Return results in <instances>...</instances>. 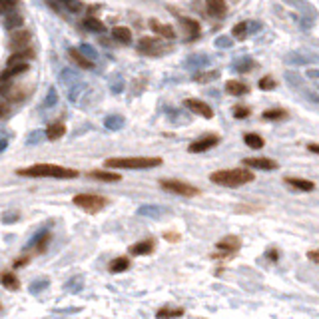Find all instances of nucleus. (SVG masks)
<instances>
[{"instance_id":"obj_1","label":"nucleus","mask_w":319,"mask_h":319,"mask_svg":"<svg viewBox=\"0 0 319 319\" xmlns=\"http://www.w3.org/2000/svg\"><path fill=\"white\" fill-rule=\"evenodd\" d=\"M16 174L26 178H54V180H74L80 176V172L74 170V167H64L56 164H36L30 167H20V170H16Z\"/></svg>"},{"instance_id":"obj_2","label":"nucleus","mask_w":319,"mask_h":319,"mask_svg":"<svg viewBox=\"0 0 319 319\" xmlns=\"http://www.w3.org/2000/svg\"><path fill=\"white\" fill-rule=\"evenodd\" d=\"M210 180L224 188H240L254 182L256 174L247 166H242V167H229V170H215L210 174Z\"/></svg>"},{"instance_id":"obj_3","label":"nucleus","mask_w":319,"mask_h":319,"mask_svg":"<svg viewBox=\"0 0 319 319\" xmlns=\"http://www.w3.org/2000/svg\"><path fill=\"white\" fill-rule=\"evenodd\" d=\"M162 158L158 156H132V158H108L104 166L108 170H148V167L162 166Z\"/></svg>"},{"instance_id":"obj_4","label":"nucleus","mask_w":319,"mask_h":319,"mask_svg":"<svg viewBox=\"0 0 319 319\" xmlns=\"http://www.w3.org/2000/svg\"><path fill=\"white\" fill-rule=\"evenodd\" d=\"M72 201H74V206H78L80 210L88 212V213H98L110 204L108 197L98 196V194H76L72 197Z\"/></svg>"},{"instance_id":"obj_5","label":"nucleus","mask_w":319,"mask_h":319,"mask_svg":"<svg viewBox=\"0 0 319 319\" xmlns=\"http://www.w3.org/2000/svg\"><path fill=\"white\" fill-rule=\"evenodd\" d=\"M160 188L176 194V196H183V197H194L199 194V188L192 186L188 182H180V180H160Z\"/></svg>"},{"instance_id":"obj_6","label":"nucleus","mask_w":319,"mask_h":319,"mask_svg":"<svg viewBox=\"0 0 319 319\" xmlns=\"http://www.w3.org/2000/svg\"><path fill=\"white\" fill-rule=\"evenodd\" d=\"M166 44L162 42V38L158 36H144V38H140V42H138V52L140 54H146V56H160V54H164L166 52Z\"/></svg>"},{"instance_id":"obj_7","label":"nucleus","mask_w":319,"mask_h":319,"mask_svg":"<svg viewBox=\"0 0 319 319\" xmlns=\"http://www.w3.org/2000/svg\"><path fill=\"white\" fill-rule=\"evenodd\" d=\"M220 136L217 134H204L201 138L194 140L190 146H188V152L190 154H201V152H208V150H212L213 146L220 144Z\"/></svg>"},{"instance_id":"obj_8","label":"nucleus","mask_w":319,"mask_h":319,"mask_svg":"<svg viewBox=\"0 0 319 319\" xmlns=\"http://www.w3.org/2000/svg\"><path fill=\"white\" fill-rule=\"evenodd\" d=\"M183 106H186L190 112L201 116V118H206V120H212V118H213V110H212V106L206 104V102H201V100L186 98V100H183Z\"/></svg>"},{"instance_id":"obj_9","label":"nucleus","mask_w":319,"mask_h":319,"mask_svg":"<svg viewBox=\"0 0 319 319\" xmlns=\"http://www.w3.org/2000/svg\"><path fill=\"white\" fill-rule=\"evenodd\" d=\"M30 42H32V34L28 30H12L10 40H8V48L12 50V52H16V50L28 48Z\"/></svg>"},{"instance_id":"obj_10","label":"nucleus","mask_w":319,"mask_h":319,"mask_svg":"<svg viewBox=\"0 0 319 319\" xmlns=\"http://www.w3.org/2000/svg\"><path fill=\"white\" fill-rule=\"evenodd\" d=\"M242 164L247 167H254V170H263V172H272L279 167V164L272 158H243Z\"/></svg>"},{"instance_id":"obj_11","label":"nucleus","mask_w":319,"mask_h":319,"mask_svg":"<svg viewBox=\"0 0 319 319\" xmlns=\"http://www.w3.org/2000/svg\"><path fill=\"white\" fill-rule=\"evenodd\" d=\"M178 24L182 26V34H186L188 40L197 38L199 34V22H196L194 18H188V16H178Z\"/></svg>"},{"instance_id":"obj_12","label":"nucleus","mask_w":319,"mask_h":319,"mask_svg":"<svg viewBox=\"0 0 319 319\" xmlns=\"http://www.w3.org/2000/svg\"><path fill=\"white\" fill-rule=\"evenodd\" d=\"M150 28H152L154 34H158V36L164 38V40H174V38H176V30H174V26H170V24H162V22L156 20V18L150 20Z\"/></svg>"},{"instance_id":"obj_13","label":"nucleus","mask_w":319,"mask_h":319,"mask_svg":"<svg viewBox=\"0 0 319 319\" xmlns=\"http://www.w3.org/2000/svg\"><path fill=\"white\" fill-rule=\"evenodd\" d=\"M240 247H242V242H240L238 236H226V238H222L220 242H217V249H220L222 254H226V256L236 254Z\"/></svg>"},{"instance_id":"obj_14","label":"nucleus","mask_w":319,"mask_h":319,"mask_svg":"<svg viewBox=\"0 0 319 319\" xmlns=\"http://www.w3.org/2000/svg\"><path fill=\"white\" fill-rule=\"evenodd\" d=\"M283 182L288 183V186H291L293 190L297 192H313L315 190V183L311 180H305V178H293V176H285Z\"/></svg>"},{"instance_id":"obj_15","label":"nucleus","mask_w":319,"mask_h":319,"mask_svg":"<svg viewBox=\"0 0 319 319\" xmlns=\"http://www.w3.org/2000/svg\"><path fill=\"white\" fill-rule=\"evenodd\" d=\"M24 72H28V62L6 64V70L0 74V80H16V76H20Z\"/></svg>"},{"instance_id":"obj_16","label":"nucleus","mask_w":319,"mask_h":319,"mask_svg":"<svg viewBox=\"0 0 319 319\" xmlns=\"http://www.w3.org/2000/svg\"><path fill=\"white\" fill-rule=\"evenodd\" d=\"M68 56H70V60L76 66H80V68H84V70H92L94 68V62L90 58H86V54H84L82 50H78V48H68Z\"/></svg>"},{"instance_id":"obj_17","label":"nucleus","mask_w":319,"mask_h":319,"mask_svg":"<svg viewBox=\"0 0 319 319\" xmlns=\"http://www.w3.org/2000/svg\"><path fill=\"white\" fill-rule=\"evenodd\" d=\"M206 8H208V14L213 16V18H224L228 14L226 0H206Z\"/></svg>"},{"instance_id":"obj_18","label":"nucleus","mask_w":319,"mask_h":319,"mask_svg":"<svg viewBox=\"0 0 319 319\" xmlns=\"http://www.w3.org/2000/svg\"><path fill=\"white\" fill-rule=\"evenodd\" d=\"M154 249H156V242L150 238V240H142L138 243H134L130 247V254L132 256H148V254H152Z\"/></svg>"},{"instance_id":"obj_19","label":"nucleus","mask_w":319,"mask_h":319,"mask_svg":"<svg viewBox=\"0 0 319 319\" xmlns=\"http://www.w3.org/2000/svg\"><path fill=\"white\" fill-rule=\"evenodd\" d=\"M226 92L229 96H243V94L249 92V86L243 82H240V80H228L226 82Z\"/></svg>"},{"instance_id":"obj_20","label":"nucleus","mask_w":319,"mask_h":319,"mask_svg":"<svg viewBox=\"0 0 319 319\" xmlns=\"http://www.w3.org/2000/svg\"><path fill=\"white\" fill-rule=\"evenodd\" d=\"M64 134H66V124L64 122H52V124H48V128H46V138L50 142L60 140Z\"/></svg>"},{"instance_id":"obj_21","label":"nucleus","mask_w":319,"mask_h":319,"mask_svg":"<svg viewBox=\"0 0 319 319\" xmlns=\"http://www.w3.org/2000/svg\"><path fill=\"white\" fill-rule=\"evenodd\" d=\"M88 178L92 180H98V182H108V183H114V182H120L122 176L116 174V172H104V170H92L88 174Z\"/></svg>"},{"instance_id":"obj_22","label":"nucleus","mask_w":319,"mask_h":319,"mask_svg":"<svg viewBox=\"0 0 319 319\" xmlns=\"http://www.w3.org/2000/svg\"><path fill=\"white\" fill-rule=\"evenodd\" d=\"M112 38L118 40L120 44H130L132 42V30L128 26H116V28H112Z\"/></svg>"},{"instance_id":"obj_23","label":"nucleus","mask_w":319,"mask_h":319,"mask_svg":"<svg viewBox=\"0 0 319 319\" xmlns=\"http://www.w3.org/2000/svg\"><path fill=\"white\" fill-rule=\"evenodd\" d=\"M0 283H2L4 288L10 289V291H16L20 288L18 277H16V273H12V272H2V273H0Z\"/></svg>"},{"instance_id":"obj_24","label":"nucleus","mask_w":319,"mask_h":319,"mask_svg":"<svg viewBox=\"0 0 319 319\" xmlns=\"http://www.w3.org/2000/svg\"><path fill=\"white\" fill-rule=\"evenodd\" d=\"M288 110H283V108H270V110H265L263 112V120H275V122H279V120H288Z\"/></svg>"},{"instance_id":"obj_25","label":"nucleus","mask_w":319,"mask_h":319,"mask_svg":"<svg viewBox=\"0 0 319 319\" xmlns=\"http://www.w3.org/2000/svg\"><path fill=\"white\" fill-rule=\"evenodd\" d=\"M243 142H245V146L247 148H251V150H261L263 146H265V140L259 136V134H245L243 136Z\"/></svg>"},{"instance_id":"obj_26","label":"nucleus","mask_w":319,"mask_h":319,"mask_svg":"<svg viewBox=\"0 0 319 319\" xmlns=\"http://www.w3.org/2000/svg\"><path fill=\"white\" fill-rule=\"evenodd\" d=\"M130 267V258H116L112 263H110V273H122V272H126Z\"/></svg>"},{"instance_id":"obj_27","label":"nucleus","mask_w":319,"mask_h":319,"mask_svg":"<svg viewBox=\"0 0 319 319\" xmlns=\"http://www.w3.org/2000/svg\"><path fill=\"white\" fill-rule=\"evenodd\" d=\"M82 24H84V28H86V30H92V32H106L104 22H100L98 18H94V16H86Z\"/></svg>"},{"instance_id":"obj_28","label":"nucleus","mask_w":319,"mask_h":319,"mask_svg":"<svg viewBox=\"0 0 319 319\" xmlns=\"http://www.w3.org/2000/svg\"><path fill=\"white\" fill-rule=\"evenodd\" d=\"M22 24H24V18H22L20 14H12V12H10L6 18H4V26H6L8 30H18Z\"/></svg>"},{"instance_id":"obj_29","label":"nucleus","mask_w":319,"mask_h":319,"mask_svg":"<svg viewBox=\"0 0 319 319\" xmlns=\"http://www.w3.org/2000/svg\"><path fill=\"white\" fill-rule=\"evenodd\" d=\"M215 78H220V72L217 70H208V72H199V74H196L194 76V82H197V84H208V82H212V80H215Z\"/></svg>"},{"instance_id":"obj_30","label":"nucleus","mask_w":319,"mask_h":319,"mask_svg":"<svg viewBox=\"0 0 319 319\" xmlns=\"http://www.w3.org/2000/svg\"><path fill=\"white\" fill-rule=\"evenodd\" d=\"M48 242H50V233H48V231H40L38 236L32 240V245H34L38 251H44L46 245H48Z\"/></svg>"},{"instance_id":"obj_31","label":"nucleus","mask_w":319,"mask_h":319,"mask_svg":"<svg viewBox=\"0 0 319 319\" xmlns=\"http://www.w3.org/2000/svg\"><path fill=\"white\" fill-rule=\"evenodd\" d=\"M183 309L182 307H162L156 311V317H182Z\"/></svg>"},{"instance_id":"obj_32","label":"nucleus","mask_w":319,"mask_h":319,"mask_svg":"<svg viewBox=\"0 0 319 319\" xmlns=\"http://www.w3.org/2000/svg\"><path fill=\"white\" fill-rule=\"evenodd\" d=\"M231 34L236 40H243L247 36V22H238L236 26L231 28Z\"/></svg>"},{"instance_id":"obj_33","label":"nucleus","mask_w":319,"mask_h":319,"mask_svg":"<svg viewBox=\"0 0 319 319\" xmlns=\"http://www.w3.org/2000/svg\"><path fill=\"white\" fill-rule=\"evenodd\" d=\"M104 126L108 130H120L124 126V118H122V116H110V118L104 120Z\"/></svg>"},{"instance_id":"obj_34","label":"nucleus","mask_w":319,"mask_h":319,"mask_svg":"<svg viewBox=\"0 0 319 319\" xmlns=\"http://www.w3.org/2000/svg\"><path fill=\"white\" fill-rule=\"evenodd\" d=\"M256 68V62L254 60H251V58H245V60H240V62H236V70L238 72H251V70H254Z\"/></svg>"},{"instance_id":"obj_35","label":"nucleus","mask_w":319,"mask_h":319,"mask_svg":"<svg viewBox=\"0 0 319 319\" xmlns=\"http://www.w3.org/2000/svg\"><path fill=\"white\" fill-rule=\"evenodd\" d=\"M258 86H259V90H273L275 86H277V82H275V78L273 76H263L259 82H258Z\"/></svg>"},{"instance_id":"obj_36","label":"nucleus","mask_w":319,"mask_h":319,"mask_svg":"<svg viewBox=\"0 0 319 319\" xmlns=\"http://www.w3.org/2000/svg\"><path fill=\"white\" fill-rule=\"evenodd\" d=\"M16 6H18V0H0V14H10Z\"/></svg>"},{"instance_id":"obj_37","label":"nucleus","mask_w":319,"mask_h":319,"mask_svg":"<svg viewBox=\"0 0 319 319\" xmlns=\"http://www.w3.org/2000/svg\"><path fill=\"white\" fill-rule=\"evenodd\" d=\"M249 114H251V108H247V106H236L233 108V118L236 120H245V118H249Z\"/></svg>"},{"instance_id":"obj_38","label":"nucleus","mask_w":319,"mask_h":319,"mask_svg":"<svg viewBox=\"0 0 319 319\" xmlns=\"http://www.w3.org/2000/svg\"><path fill=\"white\" fill-rule=\"evenodd\" d=\"M138 213H140V215H154V217H158V215L162 213V208H156V206H142V208L138 210Z\"/></svg>"},{"instance_id":"obj_39","label":"nucleus","mask_w":319,"mask_h":319,"mask_svg":"<svg viewBox=\"0 0 319 319\" xmlns=\"http://www.w3.org/2000/svg\"><path fill=\"white\" fill-rule=\"evenodd\" d=\"M60 2H62L66 8H68L70 12H78V10L82 8V2H80V0H60Z\"/></svg>"},{"instance_id":"obj_40","label":"nucleus","mask_w":319,"mask_h":319,"mask_svg":"<svg viewBox=\"0 0 319 319\" xmlns=\"http://www.w3.org/2000/svg\"><path fill=\"white\" fill-rule=\"evenodd\" d=\"M164 240L176 243V242H180V233L178 231H164Z\"/></svg>"},{"instance_id":"obj_41","label":"nucleus","mask_w":319,"mask_h":319,"mask_svg":"<svg viewBox=\"0 0 319 319\" xmlns=\"http://www.w3.org/2000/svg\"><path fill=\"white\" fill-rule=\"evenodd\" d=\"M265 258L270 259V261H277V259H279V251H277L275 247H270V249L265 251Z\"/></svg>"},{"instance_id":"obj_42","label":"nucleus","mask_w":319,"mask_h":319,"mask_svg":"<svg viewBox=\"0 0 319 319\" xmlns=\"http://www.w3.org/2000/svg\"><path fill=\"white\" fill-rule=\"evenodd\" d=\"M307 259H311V261L319 263V247H317V249H311V251H307Z\"/></svg>"},{"instance_id":"obj_43","label":"nucleus","mask_w":319,"mask_h":319,"mask_svg":"<svg viewBox=\"0 0 319 319\" xmlns=\"http://www.w3.org/2000/svg\"><path fill=\"white\" fill-rule=\"evenodd\" d=\"M10 112V108H8V104L6 102H2V100H0V118H4V116Z\"/></svg>"},{"instance_id":"obj_44","label":"nucleus","mask_w":319,"mask_h":319,"mask_svg":"<svg viewBox=\"0 0 319 319\" xmlns=\"http://www.w3.org/2000/svg\"><path fill=\"white\" fill-rule=\"evenodd\" d=\"M56 102V90L52 88V90H50V100H46V102H44V106H52Z\"/></svg>"},{"instance_id":"obj_45","label":"nucleus","mask_w":319,"mask_h":319,"mask_svg":"<svg viewBox=\"0 0 319 319\" xmlns=\"http://www.w3.org/2000/svg\"><path fill=\"white\" fill-rule=\"evenodd\" d=\"M44 285H48V281H40V283L30 285V291H40V288H44Z\"/></svg>"},{"instance_id":"obj_46","label":"nucleus","mask_w":319,"mask_h":319,"mask_svg":"<svg viewBox=\"0 0 319 319\" xmlns=\"http://www.w3.org/2000/svg\"><path fill=\"white\" fill-rule=\"evenodd\" d=\"M307 150H309V152H313V154H319V144H309Z\"/></svg>"},{"instance_id":"obj_47","label":"nucleus","mask_w":319,"mask_h":319,"mask_svg":"<svg viewBox=\"0 0 319 319\" xmlns=\"http://www.w3.org/2000/svg\"><path fill=\"white\" fill-rule=\"evenodd\" d=\"M28 263V258H22V259H18V261H14V267H22V265H26Z\"/></svg>"},{"instance_id":"obj_48","label":"nucleus","mask_w":319,"mask_h":319,"mask_svg":"<svg viewBox=\"0 0 319 319\" xmlns=\"http://www.w3.org/2000/svg\"><path fill=\"white\" fill-rule=\"evenodd\" d=\"M231 42L228 40V38H220V40H217V46H229Z\"/></svg>"},{"instance_id":"obj_49","label":"nucleus","mask_w":319,"mask_h":319,"mask_svg":"<svg viewBox=\"0 0 319 319\" xmlns=\"http://www.w3.org/2000/svg\"><path fill=\"white\" fill-rule=\"evenodd\" d=\"M10 220H18V213H10V215H4V222H10Z\"/></svg>"},{"instance_id":"obj_50","label":"nucleus","mask_w":319,"mask_h":319,"mask_svg":"<svg viewBox=\"0 0 319 319\" xmlns=\"http://www.w3.org/2000/svg\"><path fill=\"white\" fill-rule=\"evenodd\" d=\"M6 144H8L6 140H0V152H2V150H6Z\"/></svg>"}]
</instances>
